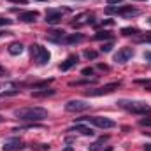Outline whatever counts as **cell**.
I'll return each mask as SVG.
<instances>
[{
	"label": "cell",
	"instance_id": "cell-1",
	"mask_svg": "<svg viewBox=\"0 0 151 151\" xmlns=\"http://www.w3.org/2000/svg\"><path fill=\"white\" fill-rule=\"evenodd\" d=\"M14 116L21 121H42L44 118H47V111L42 107H25V109H16Z\"/></svg>",
	"mask_w": 151,
	"mask_h": 151
},
{
	"label": "cell",
	"instance_id": "cell-2",
	"mask_svg": "<svg viewBox=\"0 0 151 151\" xmlns=\"http://www.w3.org/2000/svg\"><path fill=\"white\" fill-rule=\"evenodd\" d=\"M121 109L128 111V113H135V114H146L151 113V107L146 102H137V100H127V99H121L116 102Z\"/></svg>",
	"mask_w": 151,
	"mask_h": 151
},
{
	"label": "cell",
	"instance_id": "cell-3",
	"mask_svg": "<svg viewBox=\"0 0 151 151\" xmlns=\"http://www.w3.org/2000/svg\"><path fill=\"white\" fill-rule=\"evenodd\" d=\"M30 51H32V56H35V60H37L39 65L47 63V62H49V58H51L49 51H47L46 47L39 46V44H32V46H30Z\"/></svg>",
	"mask_w": 151,
	"mask_h": 151
},
{
	"label": "cell",
	"instance_id": "cell-4",
	"mask_svg": "<svg viewBox=\"0 0 151 151\" xmlns=\"http://www.w3.org/2000/svg\"><path fill=\"white\" fill-rule=\"evenodd\" d=\"M81 119H86V121H90V123H93L95 127H99V128H114L116 127V123H114L113 119H109V118H104V116H86V118H81Z\"/></svg>",
	"mask_w": 151,
	"mask_h": 151
},
{
	"label": "cell",
	"instance_id": "cell-5",
	"mask_svg": "<svg viewBox=\"0 0 151 151\" xmlns=\"http://www.w3.org/2000/svg\"><path fill=\"white\" fill-rule=\"evenodd\" d=\"M118 86H119V83H111V84H106V86H100V88H95V90H88L86 97H100V95L113 93Z\"/></svg>",
	"mask_w": 151,
	"mask_h": 151
},
{
	"label": "cell",
	"instance_id": "cell-6",
	"mask_svg": "<svg viewBox=\"0 0 151 151\" xmlns=\"http://www.w3.org/2000/svg\"><path fill=\"white\" fill-rule=\"evenodd\" d=\"M88 109H90V104L84 100H69L65 104V111H69V113H83Z\"/></svg>",
	"mask_w": 151,
	"mask_h": 151
},
{
	"label": "cell",
	"instance_id": "cell-7",
	"mask_svg": "<svg viewBox=\"0 0 151 151\" xmlns=\"http://www.w3.org/2000/svg\"><path fill=\"white\" fill-rule=\"evenodd\" d=\"M63 12H67L65 9H56V11H47L46 12V21L47 25H58L62 21V16Z\"/></svg>",
	"mask_w": 151,
	"mask_h": 151
},
{
	"label": "cell",
	"instance_id": "cell-8",
	"mask_svg": "<svg viewBox=\"0 0 151 151\" xmlns=\"http://www.w3.org/2000/svg\"><path fill=\"white\" fill-rule=\"evenodd\" d=\"M132 56H134V49H132V47H121V49L114 55V62H118V63H127Z\"/></svg>",
	"mask_w": 151,
	"mask_h": 151
},
{
	"label": "cell",
	"instance_id": "cell-9",
	"mask_svg": "<svg viewBox=\"0 0 151 151\" xmlns=\"http://www.w3.org/2000/svg\"><path fill=\"white\" fill-rule=\"evenodd\" d=\"M23 142L18 139V137H11L4 142V151H18V150H23Z\"/></svg>",
	"mask_w": 151,
	"mask_h": 151
},
{
	"label": "cell",
	"instance_id": "cell-10",
	"mask_svg": "<svg viewBox=\"0 0 151 151\" xmlns=\"http://www.w3.org/2000/svg\"><path fill=\"white\" fill-rule=\"evenodd\" d=\"M76 63H77V56H76V55H70V56H67V60H65V62H62V63H60V70H63V72H65V70L72 69Z\"/></svg>",
	"mask_w": 151,
	"mask_h": 151
},
{
	"label": "cell",
	"instance_id": "cell-11",
	"mask_svg": "<svg viewBox=\"0 0 151 151\" xmlns=\"http://www.w3.org/2000/svg\"><path fill=\"white\" fill-rule=\"evenodd\" d=\"M39 18V12L37 11H27V12H21L19 14V19L21 21H27V23H32Z\"/></svg>",
	"mask_w": 151,
	"mask_h": 151
},
{
	"label": "cell",
	"instance_id": "cell-12",
	"mask_svg": "<svg viewBox=\"0 0 151 151\" xmlns=\"http://www.w3.org/2000/svg\"><path fill=\"white\" fill-rule=\"evenodd\" d=\"M69 132H79V134H83V135H93V134H95L93 128H90V127H86V125H76V127H72Z\"/></svg>",
	"mask_w": 151,
	"mask_h": 151
},
{
	"label": "cell",
	"instance_id": "cell-13",
	"mask_svg": "<svg viewBox=\"0 0 151 151\" xmlns=\"http://www.w3.org/2000/svg\"><path fill=\"white\" fill-rule=\"evenodd\" d=\"M7 51H9L12 56H18V55L23 53V44H21V42H11L9 47H7Z\"/></svg>",
	"mask_w": 151,
	"mask_h": 151
},
{
	"label": "cell",
	"instance_id": "cell-14",
	"mask_svg": "<svg viewBox=\"0 0 151 151\" xmlns=\"http://www.w3.org/2000/svg\"><path fill=\"white\" fill-rule=\"evenodd\" d=\"M63 37H65V32H63V30H53V32H47V39H49V40L60 42V40H63Z\"/></svg>",
	"mask_w": 151,
	"mask_h": 151
},
{
	"label": "cell",
	"instance_id": "cell-15",
	"mask_svg": "<svg viewBox=\"0 0 151 151\" xmlns=\"http://www.w3.org/2000/svg\"><path fill=\"white\" fill-rule=\"evenodd\" d=\"M83 39L84 37H83L81 34H70V35L63 37V42H65V44H77V42H81Z\"/></svg>",
	"mask_w": 151,
	"mask_h": 151
},
{
	"label": "cell",
	"instance_id": "cell-16",
	"mask_svg": "<svg viewBox=\"0 0 151 151\" xmlns=\"http://www.w3.org/2000/svg\"><path fill=\"white\" fill-rule=\"evenodd\" d=\"M106 141H107V137H100V139H99L97 142H93V144L90 146V151H99L100 148H102V144H104Z\"/></svg>",
	"mask_w": 151,
	"mask_h": 151
},
{
	"label": "cell",
	"instance_id": "cell-17",
	"mask_svg": "<svg viewBox=\"0 0 151 151\" xmlns=\"http://www.w3.org/2000/svg\"><path fill=\"white\" fill-rule=\"evenodd\" d=\"M53 93H55V90H42V91H34L32 95L35 99H39V97H47V95H53Z\"/></svg>",
	"mask_w": 151,
	"mask_h": 151
},
{
	"label": "cell",
	"instance_id": "cell-18",
	"mask_svg": "<svg viewBox=\"0 0 151 151\" xmlns=\"http://www.w3.org/2000/svg\"><path fill=\"white\" fill-rule=\"evenodd\" d=\"M97 40H104V39H113V34L111 32H99L97 35H95Z\"/></svg>",
	"mask_w": 151,
	"mask_h": 151
},
{
	"label": "cell",
	"instance_id": "cell-19",
	"mask_svg": "<svg viewBox=\"0 0 151 151\" xmlns=\"http://www.w3.org/2000/svg\"><path fill=\"white\" fill-rule=\"evenodd\" d=\"M121 34H123V35H137V30H135V28H123Z\"/></svg>",
	"mask_w": 151,
	"mask_h": 151
},
{
	"label": "cell",
	"instance_id": "cell-20",
	"mask_svg": "<svg viewBox=\"0 0 151 151\" xmlns=\"http://www.w3.org/2000/svg\"><path fill=\"white\" fill-rule=\"evenodd\" d=\"M84 58L86 60H95L97 58V51H84Z\"/></svg>",
	"mask_w": 151,
	"mask_h": 151
},
{
	"label": "cell",
	"instance_id": "cell-21",
	"mask_svg": "<svg viewBox=\"0 0 151 151\" xmlns=\"http://www.w3.org/2000/svg\"><path fill=\"white\" fill-rule=\"evenodd\" d=\"M113 47H114V46H113V42H107V44H104V46L100 47V51H102V53H109V51H111Z\"/></svg>",
	"mask_w": 151,
	"mask_h": 151
},
{
	"label": "cell",
	"instance_id": "cell-22",
	"mask_svg": "<svg viewBox=\"0 0 151 151\" xmlns=\"http://www.w3.org/2000/svg\"><path fill=\"white\" fill-rule=\"evenodd\" d=\"M139 123H141L142 127H151V118H141Z\"/></svg>",
	"mask_w": 151,
	"mask_h": 151
},
{
	"label": "cell",
	"instance_id": "cell-23",
	"mask_svg": "<svg viewBox=\"0 0 151 151\" xmlns=\"http://www.w3.org/2000/svg\"><path fill=\"white\" fill-rule=\"evenodd\" d=\"M12 23V19H7V18H0V27L2 25H11Z\"/></svg>",
	"mask_w": 151,
	"mask_h": 151
},
{
	"label": "cell",
	"instance_id": "cell-24",
	"mask_svg": "<svg viewBox=\"0 0 151 151\" xmlns=\"http://www.w3.org/2000/svg\"><path fill=\"white\" fill-rule=\"evenodd\" d=\"M91 74H93V69H90V67L83 69V76H91Z\"/></svg>",
	"mask_w": 151,
	"mask_h": 151
},
{
	"label": "cell",
	"instance_id": "cell-25",
	"mask_svg": "<svg viewBox=\"0 0 151 151\" xmlns=\"http://www.w3.org/2000/svg\"><path fill=\"white\" fill-rule=\"evenodd\" d=\"M144 60L151 62V51H146V53H144Z\"/></svg>",
	"mask_w": 151,
	"mask_h": 151
},
{
	"label": "cell",
	"instance_id": "cell-26",
	"mask_svg": "<svg viewBox=\"0 0 151 151\" xmlns=\"http://www.w3.org/2000/svg\"><path fill=\"white\" fill-rule=\"evenodd\" d=\"M5 76H7V72H5V69H4V67L0 65V77H5Z\"/></svg>",
	"mask_w": 151,
	"mask_h": 151
},
{
	"label": "cell",
	"instance_id": "cell-27",
	"mask_svg": "<svg viewBox=\"0 0 151 151\" xmlns=\"http://www.w3.org/2000/svg\"><path fill=\"white\" fill-rule=\"evenodd\" d=\"M144 42H150L151 44V34H148V35H144V39H142Z\"/></svg>",
	"mask_w": 151,
	"mask_h": 151
},
{
	"label": "cell",
	"instance_id": "cell-28",
	"mask_svg": "<svg viewBox=\"0 0 151 151\" xmlns=\"http://www.w3.org/2000/svg\"><path fill=\"white\" fill-rule=\"evenodd\" d=\"M144 151H151V144H146L144 146Z\"/></svg>",
	"mask_w": 151,
	"mask_h": 151
},
{
	"label": "cell",
	"instance_id": "cell-29",
	"mask_svg": "<svg viewBox=\"0 0 151 151\" xmlns=\"http://www.w3.org/2000/svg\"><path fill=\"white\" fill-rule=\"evenodd\" d=\"M12 2H18V4H25L27 0H12Z\"/></svg>",
	"mask_w": 151,
	"mask_h": 151
},
{
	"label": "cell",
	"instance_id": "cell-30",
	"mask_svg": "<svg viewBox=\"0 0 151 151\" xmlns=\"http://www.w3.org/2000/svg\"><path fill=\"white\" fill-rule=\"evenodd\" d=\"M9 32H0V37H4V35H7Z\"/></svg>",
	"mask_w": 151,
	"mask_h": 151
},
{
	"label": "cell",
	"instance_id": "cell-31",
	"mask_svg": "<svg viewBox=\"0 0 151 151\" xmlns=\"http://www.w3.org/2000/svg\"><path fill=\"white\" fill-rule=\"evenodd\" d=\"M63 151H72V148H70V146H69V148H65V150Z\"/></svg>",
	"mask_w": 151,
	"mask_h": 151
},
{
	"label": "cell",
	"instance_id": "cell-32",
	"mask_svg": "<svg viewBox=\"0 0 151 151\" xmlns=\"http://www.w3.org/2000/svg\"><path fill=\"white\" fill-rule=\"evenodd\" d=\"M106 151H113V148H107V150H106Z\"/></svg>",
	"mask_w": 151,
	"mask_h": 151
},
{
	"label": "cell",
	"instance_id": "cell-33",
	"mask_svg": "<svg viewBox=\"0 0 151 151\" xmlns=\"http://www.w3.org/2000/svg\"><path fill=\"white\" fill-rule=\"evenodd\" d=\"M119 2H123V0H119Z\"/></svg>",
	"mask_w": 151,
	"mask_h": 151
},
{
	"label": "cell",
	"instance_id": "cell-34",
	"mask_svg": "<svg viewBox=\"0 0 151 151\" xmlns=\"http://www.w3.org/2000/svg\"><path fill=\"white\" fill-rule=\"evenodd\" d=\"M139 2H142V0H139Z\"/></svg>",
	"mask_w": 151,
	"mask_h": 151
},
{
	"label": "cell",
	"instance_id": "cell-35",
	"mask_svg": "<svg viewBox=\"0 0 151 151\" xmlns=\"http://www.w3.org/2000/svg\"><path fill=\"white\" fill-rule=\"evenodd\" d=\"M0 121H2V118H0Z\"/></svg>",
	"mask_w": 151,
	"mask_h": 151
},
{
	"label": "cell",
	"instance_id": "cell-36",
	"mask_svg": "<svg viewBox=\"0 0 151 151\" xmlns=\"http://www.w3.org/2000/svg\"><path fill=\"white\" fill-rule=\"evenodd\" d=\"M150 23H151V19H150Z\"/></svg>",
	"mask_w": 151,
	"mask_h": 151
}]
</instances>
